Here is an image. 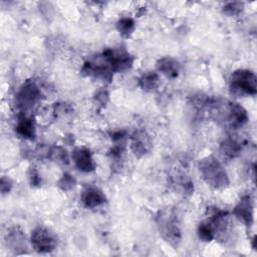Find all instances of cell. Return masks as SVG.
<instances>
[{"label": "cell", "mask_w": 257, "mask_h": 257, "mask_svg": "<svg viewBox=\"0 0 257 257\" xmlns=\"http://www.w3.org/2000/svg\"><path fill=\"white\" fill-rule=\"evenodd\" d=\"M200 173L208 185L216 189L226 188L229 185L228 176L223 166L214 157L209 156L201 160Z\"/></svg>", "instance_id": "6da1fadb"}, {"label": "cell", "mask_w": 257, "mask_h": 257, "mask_svg": "<svg viewBox=\"0 0 257 257\" xmlns=\"http://www.w3.org/2000/svg\"><path fill=\"white\" fill-rule=\"evenodd\" d=\"M255 74L247 69L233 72L230 79V92L236 96L255 95L257 91Z\"/></svg>", "instance_id": "7a4b0ae2"}, {"label": "cell", "mask_w": 257, "mask_h": 257, "mask_svg": "<svg viewBox=\"0 0 257 257\" xmlns=\"http://www.w3.org/2000/svg\"><path fill=\"white\" fill-rule=\"evenodd\" d=\"M158 226L163 237L172 244H178L181 239V229L178 216L172 211H165L158 216Z\"/></svg>", "instance_id": "3957f363"}, {"label": "cell", "mask_w": 257, "mask_h": 257, "mask_svg": "<svg viewBox=\"0 0 257 257\" xmlns=\"http://www.w3.org/2000/svg\"><path fill=\"white\" fill-rule=\"evenodd\" d=\"M41 91L35 82L32 80H26L15 95L16 106L21 110V112L25 113L26 110L33 107L39 101Z\"/></svg>", "instance_id": "277c9868"}, {"label": "cell", "mask_w": 257, "mask_h": 257, "mask_svg": "<svg viewBox=\"0 0 257 257\" xmlns=\"http://www.w3.org/2000/svg\"><path fill=\"white\" fill-rule=\"evenodd\" d=\"M30 242L33 249L39 253L51 252L57 245L56 236L44 227H37L32 231Z\"/></svg>", "instance_id": "5b68a950"}, {"label": "cell", "mask_w": 257, "mask_h": 257, "mask_svg": "<svg viewBox=\"0 0 257 257\" xmlns=\"http://www.w3.org/2000/svg\"><path fill=\"white\" fill-rule=\"evenodd\" d=\"M102 58L114 72L127 70L134 63L133 56L123 49H105Z\"/></svg>", "instance_id": "8992f818"}, {"label": "cell", "mask_w": 257, "mask_h": 257, "mask_svg": "<svg viewBox=\"0 0 257 257\" xmlns=\"http://www.w3.org/2000/svg\"><path fill=\"white\" fill-rule=\"evenodd\" d=\"M72 160L77 169L81 172L88 173L95 169V163L89 150L86 148H76L72 152Z\"/></svg>", "instance_id": "52a82bcc"}, {"label": "cell", "mask_w": 257, "mask_h": 257, "mask_svg": "<svg viewBox=\"0 0 257 257\" xmlns=\"http://www.w3.org/2000/svg\"><path fill=\"white\" fill-rule=\"evenodd\" d=\"M234 215L245 225L250 226L253 221V204L250 196H244L234 209Z\"/></svg>", "instance_id": "ba28073f"}, {"label": "cell", "mask_w": 257, "mask_h": 257, "mask_svg": "<svg viewBox=\"0 0 257 257\" xmlns=\"http://www.w3.org/2000/svg\"><path fill=\"white\" fill-rule=\"evenodd\" d=\"M152 148V142L145 131H138L132 138V151L138 157L147 155Z\"/></svg>", "instance_id": "9c48e42d"}, {"label": "cell", "mask_w": 257, "mask_h": 257, "mask_svg": "<svg viewBox=\"0 0 257 257\" xmlns=\"http://www.w3.org/2000/svg\"><path fill=\"white\" fill-rule=\"evenodd\" d=\"M105 195L96 187H87L81 194V202L84 207L93 209L105 202Z\"/></svg>", "instance_id": "30bf717a"}, {"label": "cell", "mask_w": 257, "mask_h": 257, "mask_svg": "<svg viewBox=\"0 0 257 257\" xmlns=\"http://www.w3.org/2000/svg\"><path fill=\"white\" fill-rule=\"evenodd\" d=\"M15 128H16V133L21 138H24L27 140H34L35 124H34L33 118L31 116H28L26 113L21 112Z\"/></svg>", "instance_id": "8fae6325"}, {"label": "cell", "mask_w": 257, "mask_h": 257, "mask_svg": "<svg viewBox=\"0 0 257 257\" xmlns=\"http://www.w3.org/2000/svg\"><path fill=\"white\" fill-rule=\"evenodd\" d=\"M157 68L160 72H162L170 78L177 77L180 72L179 62L176 59L169 56L159 59L157 62Z\"/></svg>", "instance_id": "7c38bea8"}, {"label": "cell", "mask_w": 257, "mask_h": 257, "mask_svg": "<svg viewBox=\"0 0 257 257\" xmlns=\"http://www.w3.org/2000/svg\"><path fill=\"white\" fill-rule=\"evenodd\" d=\"M241 150H242L241 145L237 141H235L231 138L226 139L222 143L221 148H220V152H221L222 157L224 159H227V160L235 159L241 153Z\"/></svg>", "instance_id": "4fadbf2b"}, {"label": "cell", "mask_w": 257, "mask_h": 257, "mask_svg": "<svg viewBox=\"0 0 257 257\" xmlns=\"http://www.w3.org/2000/svg\"><path fill=\"white\" fill-rule=\"evenodd\" d=\"M140 86L146 91H153L155 90L160 84V77L157 72L149 71L142 75L139 81Z\"/></svg>", "instance_id": "5bb4252c"}, {"label": "cell", "mask_w": 257, "mask_h": 257, "mask_svg": "<svg viewBox=\"0 0 257 257\" xmlns=\"http://www.w3.org/2000/svg\"><path fill=\"white\" fill-rule=\"evenodd\" d=\"M7 243L15 250L25 247V237L22 232L17 229H13L7 234Z\"/></svg>", "instance_id": "9a60e30c"}, {"label": "cell", "mask_w": 257, "mask_h": 257, "mask_svg": "<svg viewBox=\"0 0 257 257\" xmlns=\"http://www.w3.org/2000/svg\"><path fill=\"white\" fill-rule=\"evenodd\" d=\"M117 30L123 37H130L135 30V22L132 18H121L116 24Z\"/></svg>", "instance_id": "2e32d148"}, {"label": "cell", "mask_w": 257, "mask_h": 257, "mask_svg": "<svg viewBox=\"0 0 257 257\" xmlns=\"http://www.w3.org/2000/svg\"><path fill=\"white\" fill-rule=\"evenodd\" d=\"M198 235H199V238L204 241V242H210L214 239V234H213V231L212 229L210 228V226L208 225V223L205 221V222H202L199 227H198Z\"/></svg>", "instance_id": "e0dca14e"}, {"label": "cell", "mask_w": 257, "mask_h": 257, "mask_svg": "<svg viewBox=\"0 0 257 257\" xmlns=\"http://www.w3.org/2000/svg\"><path fill=\"white\" fill-rule=\"evenodd\" d=\"M50 158L58 163H62V164H68V156L65 150H63L60 147H54L50 150L49 152Z\"/></svg>", "instance_id": "ac0fdd59"}, {"label": "cell", "mask_w": 257, "mask_h": 257, "mask_svg": "<svg viewBox=\"0 0 257 257\" xmlns=\"http://www.w3.org/2000/svg\"><path fill=\"white\" fill-rule=\"evenodd\" d=\"M75 179L73 176L69 175V174H64L62 176V178L59 180L58 182V186L62 191H69L70 189H72L75 186Z\"/></svg>", "instance_id": "d6986e66"}, {"label": "cell", "mask_w": 257, "mask_h": 257, "mask_svg": "<svg viewBox=\"0 0 257 257\" xmlns=\"http://www.w3.org/2000/svg\"><path fill=\"white\" fill-rule=\"evenodd\" d=\"M243 4L239 2H231L224 6V12L228 15H236L242 11Z\"/></svg>", "instance_id": "ffe728a7"}, {"label": "cell", "mask_w": 257, "mask_h": 257, "mask_svg": "<svg viewBox=\"0 0 257 257\" xmlns=\"http://www.w3.org/2000/svg\"><path fill=\"white\" fill-rule=\"evenodd\" d=\"M95 96H96V99H97L98 101H100V99H101V103H102V104H103V103H106L107 98H108V94H107V92L104 91V90L99 91Z\"/></svg>", "instance_id": "44dd1931"}, {"label": "cell", "mask_w": 257, "mask_h": 257, "mask_svg": "<svg viewBox=\"0 0 257 257\" xmlns=\"http://www.w3.org/2000/svg\"><path fill=\"white\" fill-rule=\"evenodd\" d=\"M8 188L9 189V191H10V189H11V187H12V185H11V182H10V180L9 179H5V178H2V180H1V190H2V193L3 194H5V188Z\"/></svg>", "instance_id": "7402d4cb"}]
</instances>
